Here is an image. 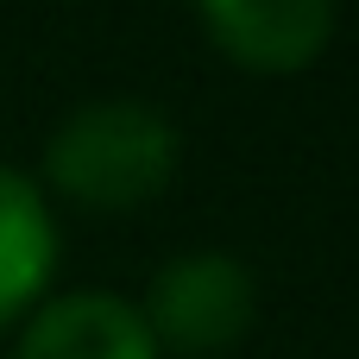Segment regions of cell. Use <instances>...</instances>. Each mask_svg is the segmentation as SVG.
Returning a JSON list of instances; mask_svg holds the SVG:
<instances>
[{
  "label": "cell",
  "instance_id": "obj_4",
  "mask_svg": "<svg viewBox=\"0 0 359 359\" xmlns=\"http://www.w3.org/2000/svg\"><path fill=\"white\" fill-rule=\"evenodd\" d=\"M19 359H158V341L133 303L82 290L38 309V322L19 341Z\"/></svg>",
  "mask_w": 359,
  "mask_h": 359
},
{
  "label": "cell",
  "instance_id": "obj_5",
  "mask_svg": "<svg viewBox=\"0 0 359 359\" xmlns=\"http://www.w3.org/2000/svg\"><path fill=\"white\" fill-rule=\"evenodd\" d=\"M50 259H57V233L38 189L0 164V328L44 290Z\"/></svg>",
  "mask_w": 359,
  "mask_h": 359
},
{
  "label": "cell",
  "instance_id": "obj_1",
  "mask_svg": "<svg viewBox=\"0 0 359 359\" xmlns=\"http://www.w3.org/2000/svg\"><path fill=\"white\" fill-rule=\"evenodd\" d=\"M44 170L88 208H133L170 183L177 126L145 101H88L50 133Z\"/></svg>",
  "mask_w": 359,
  "mask_h": 359
},
{
  "label": "cell",
  "instance_id": "obj_2",
  "mask_svg": "<svg viewBox=\"0 0 359 359\" xmlns=\"http://www.w3.org/2000/svg\"><path fill=\"white\" fill-rule=\"evenodd\" d=\"M252 322V278L240 259L227 252H189L170 259L151 278V303H145V328L158 347L189 359L227 353Z\"/></svg>",
  "mask_w": 359,
  "mask_h": 359
},
{
  "label": "cell",
  "instance_id": "obj_3",
  "mask_svg": "<svg viewBox=\"0 0 359 359\" xmlns=\"http://www.w3.org/2000/svg\"><path fill=\"white\" fill-rule=\"evenodd\" d=\"M215 44L252 69H303L334 25V0H202Z\"/></svg>",
  "mask_w": 359,
  "mask_h": 359
}]
</instances>
